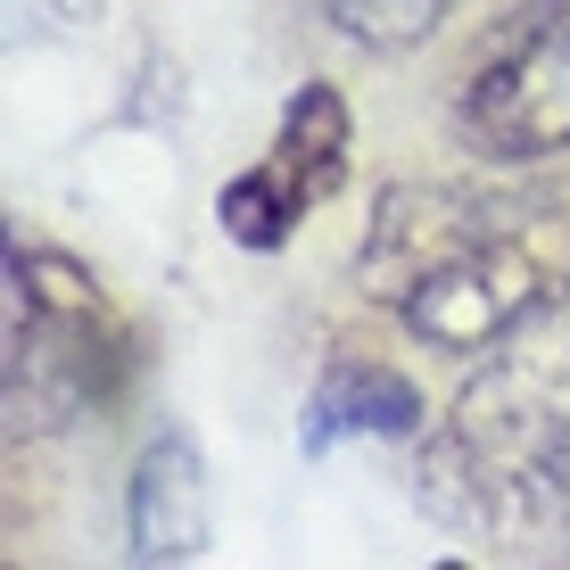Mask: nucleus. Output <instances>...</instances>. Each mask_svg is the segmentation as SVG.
Segmentation results:
<instances>
[{"label": "nucleus", "mask_w": 570, "mask_h": 570, "mask_svg": "<svg viewBox=\"0 0 570 570\" xmlns=\"http://www.w3.org/2000/svg\"><path fill=\"white\" fill-rule=\"evenodd\" d=\"M347 149H356V116H347L340 83H306L298 100L282 108V132H273V157L248 166L240 183H224V232L240 248H282L289 232L306 224V207H323L331 190L347 183Z\"/></svg>", "instance_id": "4"}, {"label": "nucleus", "mask_w": 570, "mask_h": 570, "mask_svg": "<svg viewBox=\"0 0 570 570\" xmlns=\"http://www.w3.org/2000/svg\"><path fill=\"white\" fill-rule=\"evenodd\" d=\"M347 430L356 439H414L422 430V397L405 372L389 364H331V381L306 397V446H340Z\"/></svg>", "instance_id": "6"}, {"label": "nucleus", "mask_w": 570, "mask_h": 570, "mask_svg": "<svg viewBox=\"0 0 570 570\" xmlns=\"http://www.w3.org/2000/svg\"><path fill=\"white\" fill-rule=\"evenodd\" d=\"M455 132L488 166L570 149V0H513L488 26L455 91Z\"/></svg>", "instance_id": "3"}, {"label": "nucleus", "mask_w": 570, "mask_h": 570, "mask_svg": "<svg viewBox=\"0 0 570 570\" xmlns=\"http://www.w3.org/2000/svg\"><path fill=\"white\" fill-rule=\"evenodd\" d=\"M356 282L422 347L488 356V347L570 314V190L397 183L372 207Z\"/></svg>", "instance_id": "1"}, {"label": "nucleus", "mask_w": 570, "mask_h": 570, "mask_svg": "<svg viewBox=\"0 0 570 570\" xmlns=\"http://www.w3.org/2000/svg\"><path fill=\"white\" fill-rule=\"evenodd\" d=\"M207 529H215L207 521V463L183 430H166L141 455V471H132V554L141 562H199Z\"/></svg>", "instance_id": "5"}, {"label": "nucleus", "mask_w": 570, "mask_h": 570, "mask_svg": "<svg viewBox=\"0 0 570 570\" xmlns=\"http://www.w3.org/2000/svg\"><path fill=\"white\" fill-rule=\"evenodd\" d=\"M430 504L480 538H570V347H521L430 439Z\"/></svg>", "instance_id": "2"}, {"label": "nucleus", "mask_w": 570, "mask_h": 570, "mask_svg": "<svg viewBox=\"0 0 570 570\" xmlns=\"http://www.w3.org/2000/svg\"><path fill=\"white\" fill-rule=\"evenodd\" d=\"M463 0H323V17L347 33V42H372V50H405L422 33H439Z\"/></svg>", "instance_id": "7"}]
</instances>
